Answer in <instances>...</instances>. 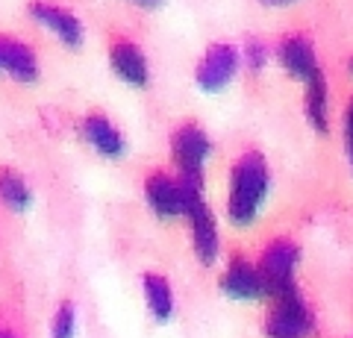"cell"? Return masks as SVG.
Returning <instances> with one entry per match:
<instances>
[{
	"label": "cell",
	"mask_w": 353,
	"mask_h": 338,
	"mask_svg": "<svg viewBox=\"0 0 353 338\" xmlns=\"http://www.w3.org/2000/svg\"><path fill=\"white\" fill-rule=\"evenodd\" d=\"M271 189V168L259 150H245L233 171H230V194H227V218L236 226H248L262 212L265 198Z\"/></svg>",
	"instance_id": "obj_1"
},
{
	"label": "cell",
	"mask_w": 353,
	"mask_h": 338,
	"mask_svg": "<svg viewBox=\"0 0 353 338\" xmlns=\"http://www.w3.org/2000/svg\"><path fill=\"white\" fill-rule=\"evenodd\" d=\"M315 332V315L301 288L285 286L271 294V309L265 315V335L268 338H309Z\"/></svg>",
	"instance_id": "obj_2"
},
{
	"label": "cell",
	"mask_w": 353,
	"mask_h": 338,
	"mask_svg": "<svg viewBox=\"0 0 353 338\" xmlns=\"http://www.w3.org/2000/svg\"><path fill=\"white\" fill-rule=\"evenodd\" d=\"M297 265H301V247H297V242H292V238H274V242H268L256 265L265 279V288H268V297L274 291L292 286Z\"/></svg>",
	"instance_id": "obj_3"
},
{
	"label": "cell",
	"mask_w": 353,
	"mask_h": 338,
	"mask_svg": "<svg viewBox=\"0 0 353 338\" xmlns=\"http://www.w3.org/2000/svg\"><path fill=\"white\" fill-rule=\"evenodd\" d=\"M239 71V50L236 45H230V41H215V45H209L201 65H197V89L201 92H209V94H218L224 92L230 83H233Z\"/></svg>",
	"instance_id": "obj_4"
},
{
	"label": "cell",
	"mask_w": 353,
	"mask_h": 338,
	"mask_svg": "<svg viewBox=\"0 0 353 338\" xmlns=\"http://www.w3.org/2000/svg\"><path fill=\"white\" fill-rule=\"evenodd\" d=\"M212 154V141L197 121H183L171 133V159L176 171H203V162Z\"/></svg>",
	"instance_id": "obj_5"
},
{
	"label": "cell",
	"mask_w": 353,
	"mask_h": 338,
	"mask_svg": "<svg viewBox=\"0 0 353 338\" xmlns=\"http://www.w3.org/2000/svg\"><path fill=\"white\" fill-rule=\"evenodd\" d=\"M27 12H30L32 21H39L44 30H50L53 36L62 41V45L80 47L83 41H85V27H83V21L77 18L71 9L53 3V0H30V3H27Z\"/></svg>",
	"instance_id": "obj_6"
},
{
	"label": "cell",
	"mask_w": 353,
	"mask_h": 338,
	"mask_svg": "<svg viewBox=\"0 0 353 338\" xmlns=\"http://www.w3.org/2000/svg\"><path fill=\"white\" fill-rule=\"evenodd\" d=\"M145 200L150 206V212L162 218V221H174V218L189 215L180 182H176V177H171L168 171H150L145 177Z\"/></svg>",
	"instance_id": "obj_7"
},
{
	"label": "cell",
	"mask_w": 353,
	"mask_h": 338,
	"mask_svg": "<svg viewBox=\"0 0 353 338\" xmlns=\"http://www.w3.org/2000/svg\"><path fill=\"white\" fill-rule=\"evenodd\" d=\"M221 291L233 300H259L268 297V288H265V279L259 274V268L253 265L248 256L233 253L224 268V277H221Z\"/></svg>",
	"instance_id": "obj_8"
},
{
	"label": "cell",
	"mask_w": 353,
	"mask_h": 338,
	"mask_svg": "<svg viewBox=\"0 0 353 338\" xmlns=\"http://www.w3.org/2000/svg\"><path fill=\"white\" fill-rule=\"evenodd\" d=\"M277 59L285 68V74L294 80H301V83H306L315 71H321L315 41L309 39L306 32H285L277 45Z\"/></svg>",
	"instance_id": "obj_9"
},
{
	"label": "cell",
	"mask_w": 353,
	"mask_h": 338,
	"mask_svg": "<svg viewBox=\"0 0 353 338\" xmlns=\"http://www.w3.org/2000/svg\"><path fill=\"white\" fill-rule=\"evenodd\" d=\"M109 65L127 85H136V89H148L150 83V68H148V56L132 39L115 36L109 41Z\"/></svg>",
	"instance_id": "obj_10"
},
{
	"label": "cell",
	"mask_w": 353,
	"mask_h": 338,
	"mask_svg": "<svg viewBox=\"0 0 353 338\" xmlns=\"http://www.w3.org/2000/svg\"><path fill=\"white\" fill-rule=\"evenodd\" d=\"M0 71L18 83H36L41 77L36 50L24 45L21 39H9V36H0Z\"/></svg>",
	"instance_id": "obj_11"
},
{
	"label": "cell",
	"mask_w": 353,
	"mask_h": 338,
	"mask_svg": "<svg viewBox=\"0 0 353 338\" xmlns=\"http://www.w3.org/2000/svg\"><path fill=\"white\" fill-rule=\"evenodd\" d=\"M80 129H83V138L92 145L97 154L101 156H106V159H121L127 154V138H124V133L109 121L106 115H101V112H92V115H85L83 118V124H80Z\"/></svg>",
	"instance_id": "obj_12"
},
{
	"label": "cell",
	"mask_w": 353,
	"mask_h": 338,
	"mask_svg": "<svg viewBox=\"0 0 353 338\" xmlns=\"http://www.w3.org/2000/svg\"><path fill=\"white\" fill-rule=\"evenodd\" d=\"M189 221H192V244H194V256L203 268H212L215 259L221 253V242H218V224H215V215L209 212V206L201 203L189 212Z\"/></svg>",
	"instance_id": "obj_13"
},
{
	"label": "cell",
	"mask_w": 353,
	"mask_h": 338,
	"mask_svg": "<svg viewBox=\"0 0 353 338\" xmlns=\"http://www.w3.org/2000/svg\"><path fill=\"white\" fill-rule=\"evenodd\" d=\"M306 94H303V112L309 118L315 133L327 136L330 133V89H327V77L324 71H315L306 83Z\"/></svg>",
	"instance_id": "obj_14"
},
{
	"label": "cell",
	"mask_w": 353,
	"mask_h": 338,
	"mask_svg": "<svg viewBox=\"0 0 353 338\" xmlns=\"http://www.w3.org/2000/svg\"><path fill=\"white\" fill-rule=\"evenodd\" d=\"M141 291H145V303H148V312L150 318L157 321H171L174 315V291H171V282L165 279L157 271H148L141 277Z\"/></svg>",
	"instance_id": "obj_15"
},
{
	"label": "cell",
	"mask_w": 353,
	"mask_h": 338,
	"mask_svg": "<svg viewBox=\"0 0 353 338\" xmlns=\"http://www.w3.org/2000/svg\"><path fill=\"white\" fill-rule=\"evenodd\" d=\"M32 200H36V194H32L30 182L24 180V173H18L12 168H0V203H3L9 212L24 215V212H30Z\"/></svg>",
	"instance_id": "obj_16"
},
{
	"label": "cell",
	"mask_w": 353,
	"mask_h": 338,
	"mask_svg": "<svg viewBox=\"0 0 353 338\" xmlns=\"http://www.w3.org/2000/svg\"><path fill=\"white\" fill-rule=\"evenodd\" d=\"M77 335V306L74 300H62L50 321V338H74Z\"/></svg>",
	"instance_id": "obj_17"
},
{
	"label": "cell",
	"mask_w": 353,
	"mask_h": 338,
	"mask_svg": "<svg viewBox=\"0 0 353 338\" xmlns=\"http://www.w3.org/2000/svg\"><path fill=\"white\" fill-rule=\"evenodd\" d=\"M245 59H248L250 71H262L265 65H268V59H271V47L265 45L259 36H248V41H245Z\"/></svg>",
	"instance_id": "obj_18"
},
{
	"label": "cell",
	"mask_w": 353,
	"mask_h": 338,
	"mask_svg": "<svg viewBox=\"0 0 353 338\" xmlns=\"http://www.w3.org/2000/svg\"><path fill=\"white\" fill-rule=\"evenodd\" d=\"M345 150H347V162L353 171V97H350L347 112H345Z\"/></svg>",
	"instance_id": "obj_19"
},
{
	"label": "cell",
	"mask_w": 353,
	"mask_h": 338,
	"mask_svg": "<svg viewBox=\"0 0 353 338\" xmlns=\"http://www.w3.org/2000/svg\"><path fill=\"white\" fill-rule=\"evenodd\" d=\"M132 3H139V6H145V9H157V6L165 3V0H132Z\"/></svg>",
	"instance_id": "obj_20"
},
{
	"label": "cell",
	"mask_w": 353,
	"mask_h": 338,
	"mask_svg": "<svg viewBox=\"0 0 353 338\" xmlns=\"http://www.w3.org/2000/svg\"><path fill=\"white\" fill-rule=\"evenodd\" d=\"M262 3H268V6H289V3H294V0H262Z\"/></svg>",
	"instance_id": "obj_21"
},
{
	"label": "cell",
	"mask_w": 353,
	"mask_h": 338,
	"mask_svg": "<svg viewBox=\"0 0 353 338\" xmlns=\"http://www.w3.org/2000/svg\"><path fill=\"white\" fill-rule=\"evenodd\" d=\"M0 338H21L18 332H12V330H3V326H0Z\"/></svg>",
	"instance_id": "obj_22"
},
{
	"label": "cell",
	"mask_w": 353,
	"mask_h": 338,
	"mask_svg": "<svg viewBox=\"0 0 353 338\" xmlns=\"http://www.w3.org/2000/svg\"><path fill=\"white\" fill-rule=\"evenodd\" d=\"M347 68H350V74H353V56H350V62H347Z\"/></svg>",
	"instance_id": "obj_23"
}]
</instances>
